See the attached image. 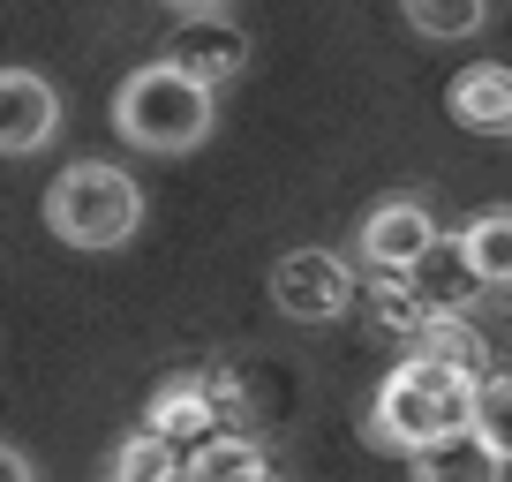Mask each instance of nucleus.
Returning a JSON list of instances; mask_svg holds the SVG:
<instances>
[{
    "label": "nucleus",
    "instance_id": "obj_1",
    "mask_svg": "<svg viewBox=\"0 0 512 482\" xmlns=\"http://www.w3.org/2000/svg\"><path fill=\"white\" fill-rule=\"evenodd\" d=\"M475 400H482V377L475 370L407 347V362L377 385V407H369V445L422 452V445H437V437L467 430V422H475Z\"/></svg>",
    "mask_w": 512,
    "mask_h": 482
},
{
    "label": "nucleus",
    "instance_id": "obj_2",
    "mask_svg": "<svg viewBox=\"0 0 512 482\" xmlns=\"http://www.w3.org/2000/svg\"><path fill=\"white\" fill-rule=\"evenodd\" d=\"M113 129L136 151H151V159H181V151H196L211 136V83L159 53V61H144L136 76H121V91H113Z\"/></svg>",
    "mask_w": 512,
    "mask_h": 482
},
{
    "label": "nucleus",
    "instance_id": "obj_3",
    "mask_svg": "<svg viewBox=\"0 0 512 482\" xmlns=\"http://www.w3.org/2000/svg\"><path fill=\"white\" fill-rule=\"evenodd\" d=\"M46 226L68 249H121L144 226V189L106 159H76L68 174H53L46 189Z\"/></svg>",
    "mask_w": 512,
    "mask_h": 482
},
{
    "label": "nucleus",
    "instance_id": "obj_4",
    "mask_svg": "<svg viewBox=\"0 0 512 482\" xmlns=\"http://www.w3.org/2000/svg\"><path fill=\"white\" fill-rule=\"evenodd\" d=\"M272 302H279V317H294V324H332V317L354 309V272L332 249H287V257L272 264Z\"/></svg>",
    "mask_w": 512,
    "mask_h": 482
},
{
    "label": "nucleus",
    "instance_id": "obj_5",
    "mask_svg": "<svg viewBox=\"0 0 512 482\" xmlns=\"http://www.w3.org/2000/svg\"><path fill=\"white\" fill-rule=\"evenodd\" d=\"M430 249H437V219H430V204H415V196H384V204L362 219V257L377 264V272H422Z\"/></svg>",
    "mask_w": 512,
    "mask_h": 482
},
{
    "label": "nucleus",
    "instance_id": "obj_6",
    "mask_svg": "<svg viewBox=\"0 0 512 482\" xmlns=\"http://www.w3.org/2000/svg\"><path fill=\"white\" fill-rule=\"evenodd\" d=\"M166 61H181L189 76L219 91L249 68V38H241V23H226V8H204V16H181V31L166 38Z\"/></svg>",
    "mask_w": 512,
    "mask_h": 482
},
{
    "label": "nucleus",
    "instance_id": "obj_7",
    "mask_svg": "<svg viewBox=\"0 0 512 482\" xmlns=\"http://www.w3.org/2000/svg\"><path fill=\"white\" fill-rule=\"evenodd\" d=\"M53 129H61V91L46 76H31V68H8L0 76V151L31 159V151H46Z\"/></svg>",
    "mask_w": 512,
    "mask_h": 482
},
{
    "label": "nucleus",
    "instance_id": "obj_8",
    "mask_svg": "<svg viewBox=\"0 0 512 482\" xmlns=\"http://www.w3.org/2000/svg\"><path fill=\"white\" fill-rule=\"evenodd\" d=\"M445 113L467 136H512V68H490V61L460 68L445 91Z\"/></svg>",
    "mask_w": 512,
    "mask_h": 482
},
{
    "label": "nucleus",
    "instance_id": "obj_9",
    "mask_svg": "<svg viewBox=\"0 0 512 482\" xmlns=\"http://www.w3.org/2000/svg\"><path fill=\"white\" fill-rule=\"evenodd\" d=\"M151 430H166L181 445H204V437H219L226 430V415H219V385L211 377H181V385H166L159 400H151Z\"/></svg>",
    "mask_w": 512,
    "mask_h": 482
},
{
    "label": "nucleus",
    "instance_id": "obj_10",
    "mask_svg": "<svg viewBox=\"0 0 512 482\" xmlns=\"http://www.w3.org/2000/svg\"><path fill=\"white\" fill-rule=\"evenodd\" d=\"M415 460V475L422 482H490L497 467H505V452L490 445V437L467 422V430H452V437H437V445H422V452H407Z\"/></svg>",
    "mask_w": 512,
    "mask_h": 482
},
{
    "label": "nucleus",
    "instance_id": "obj_11",
    "mask_svg": "<svg viewBox=\"0 0 512 482\" xmlns=\"http://www.w3.org/2000/svg\"><path fill=\"white\" fill-rule=\"evenodd\" d=\"M452 249H460V264L482 287H512V211H475Z\"/></svg>",
    "mask_w": 512,
    "mask_h": 482
},
{
    "label": "nucleus",
    "instance_id": "obj_12",
    "mask_svg": "<svg viewBox=\"0 0 512 482\" xmlns=\"http://www.w3.org/2000/svg\"><path fill=\"white\" fill-rule=\"evenodd\" d=\"M415 354H437V362H460V370H475L482 377V362H490V347H482V332L460 317V309H430L422 317V332L407 339Z\"/></svg>",
    "mask_w": 512,
    "mask_h": 482
},
{
    "label": "nucleus",
    "instance_id": "obj_13",
    "mask_svg": "<svg viewBox=\"0 0 512 482\" xmlns=\"http://www.w3.org/2000/svg\"><path fill=\"white\" fill-rule=\"evenodd\" d=\"M189 475L196 482H264V475H272V452H264V445H249V437H204V445H196L189 452Z\"/></svg>",
    "mask_w": 512,
    "mask_h": 482
},
{
    "label": "nucleus",
    "instance_id": "obj_14",
    "mask_svg": "<svg viewBox=\"0 0 512 482\" xmlns=\"http://www.w3.org/2000/svg\"><path fill=\"white\" fill-rule=\"evenodd\" d=\"M159 475H189V452L144 422V437H128V445L113 452V482H159Z\"/></svg>",
    "mask_w": 512,
    "mask_h": 482
},
{
    "label": "nucleus",
    "instance_id": "obj_15",
    "mask_svg": "<svg viewBox=\"0 0 512 482\" xmlns=\"http://www.w3.org/2000/svg\"><path fill=\"white\" fill-rule=\"evenodd\" d=\"M422 317H430V309L415 302L407 272H377V279H369V324H377V332H392V339H415V332H422Z\"/></svg>",
    "mask_w": 512,
    "mask_h": 482
},
{
    "label": "nucleus",
    "instance_id": "obj_16",
    "mask_svg": "<svg viewBox=\"0 0 512 482\" xmlns=\"http://www.w3.org/2000/svg\"><path fill=\"white\" fill-rule=\"evenodd\" d=\"M400 8L422 38H475L490 16V0H400Z\"/></svg>",
    "mask_w": 512,
    "mask_h": 482
},
{
    "label": "nucleus",
    "instance_id": "obj_17",
    "mask_svg": "<svg viewBox=\"0 0 512 482\" xmlns=\"http://www.w3.org/2000/svg\"><path fill=\"white\" fill-rule=\"evenodd\" d=\"M475 430L490 437V445L505 452V467H512V370L482 385V400H475Z\"/></svg>",
    "mask_w": 512,
    "mask_h": 482
},
{
    "label": "nucleus",
    "instance_id": "obj_18",
    "mask_svg": "<svg viewBox=\"0 0 512 482\" xmlns=\"http://www.w3.org/2000/svg\"><path fill=\"white\" fill-rule=\"evenodd\" d=\"M166 8H181V16H204V8H226V0H166Z\"/></svg>",
    "mask_w": 512,
    "mask_h": 482
}]
</instances>
